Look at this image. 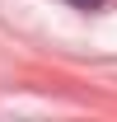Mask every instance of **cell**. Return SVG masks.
<instances>
[{
  "mask_svg": "<svg viewBox=\"0 0 117 122\" xmlns=\"http://www.w3.org/2000/svg\"><path fill=\"white\" fill-rule=\"evenodd\" d=\"M70 5H80V10H98L103 0H70Z\"/></svg>",
  "mask_w": 117,
  "mask_h": 122,
  "instance_id": "6da1fadb",
  "label": "cell"
}]
</instances>
